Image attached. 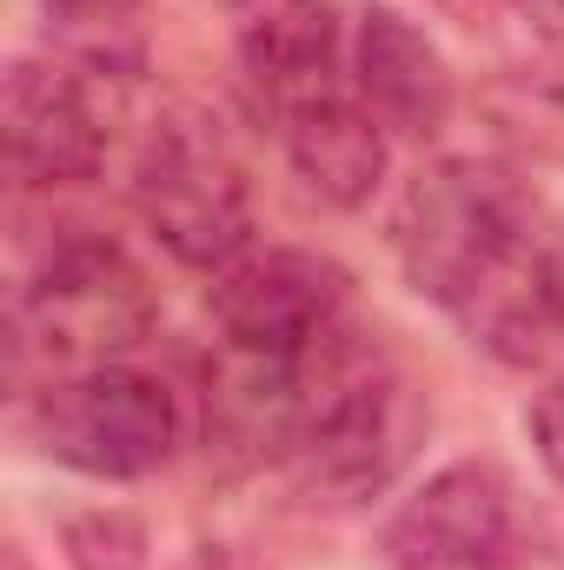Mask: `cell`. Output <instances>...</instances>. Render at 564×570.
<instances>
[{
  "mask_svg": "<svg viewBox=\"0 0 564 570\" xmlns=\"http://www.w3.org/2000/svg\"><path fill=\"white\" fill-rule=\"evenodd\" d=\"M386 570H512L518 558V498L492 458H458L431 471L386 518Z\"/></svg>",
  "mask_w": 564,
  "mask_h": 570,
  "instance_id": "cell-8",
  "label": "cell"
},
{
  "mask_svg": "<svg viewBox=\"0 0 564 570\" xmlns=\"http://www.w3.org/2000/svg\"><path fill=\"white\" fill-rule=\"evenodd\" d=\"M492 114L505 140L564 153V73H512L492 87Z\"/></svg>",
  "mask_w": 564,
  "mask_h": 570,
  "instance_id": "cell-13",
  "label": "cell"
},
{
  "mask_svg": "<svg viewBox=\"0 0 564 570\" xmlns=\"http://www.w3.org/2000/svg\"><path fill=\"white\" fill-rule=\"evenodd\" d=\"M159 325L146 273L114 239H60L13 292L7 312V379L20 399L94 372L127 365Z\"/></svg>",
  "mask_w": 564,
  "mask_h": 570,
  "instance_id": "cell-2",
  "label": "cell"
},
{
  "mask_svg": "<svg viewBox=\"0 0 564 570\" xmlns=\"http://www.w3.org/2000/svg\"><path fill=\"white\" fill-rule=\"evenodd\" d=\"M352 94L372 107V120L392 140H438L451 107H458V80L438 53V40L425 33L412 13L372 0L359 13L352 33Z\"/></svg>",
  "mask_w": 564,
  "mask_h": 570,
  "instance_id": "cell-9",
  "label": "cell"
},
{
  "mask_svg": "<svg viewBox=\"0 0 564 570\" xmlns=\"http://www.w3.org/2000/svg\"><path fill=\"white\" fill-rule=\"evenodd\" d=\"M213 325H220V345L233 352L292 358L312 372H332L366 352L352 325V279L305 246L240 253L213 279Z\"/></svg>",
  "mask_w": 564,
  "mask_h": 570,
  "instance_id": "cell-5",
  "label": "cell"
},
{
  "mask_svg": "<svg viewBox=\"0 0 564 570\" xmlns=\"http://www.w3.org/2000/svg\"><path fill=\"white\" fill-rule=\"evenodd\" d=\"M33 438L80 478H146L179 444V405L140 365H94L33 392Z\"/></svg>",
  "mask_w": 564,
  "mask_h": 570,
  "instance_id": "cell-7",
  "label": "cell"
},
{
  "mask_svg": "<svg viewBox=\"0 0 564 570\" xmlns=\"http://www.w3.org/2000/svg\"><path fill=\"white\" fill-rule=\"evenodd\" d=\"M532 444H538V458H545V471L564 484V379H552L538 399H532Z\"/></svg>",
  "mask_w": 564,
  "mask_h": 570,
  "instance_id": "cell-15",
  "label": "cell"
},
{
  "mask_svg": "<svg viewBox=\"0 0 564 570\" xmlns=\"http://www.w3.org/2000/svg\"><path fill=\"white\" fill-rule=\"evenodd\" d=\"M425 431H431L425 392L386 358L359 352L339 372H325V385L312 392V412L285 464L299 471L305 498L332 511H366L412 471Z\"/></svg>",
  "mask_w": 564,
  "mask_h": 570,
  "instance_id": "cell-3",
  "label": "cell"
},
{
  "mask_svg": "<svg viewBox=\"0 0 564 570\" xmlns=\"http://www.w3.org/2000/svg\"><path fill=\"white\" fill-rule=\"evenodd\" d=\"M7 570H20V558H7Z\"/></svg>",
  "mask_w": 564,
  "mask_h": 570,
  "instance_id": "cell-17",
  "label": "cell"
},
{
  "mask_svg": "<svg viewBox=\"0 0 564 570\" xmlns=\"http://www.w3.org/2000/svg\"><path fill=\"white\" fill-rule=\"evenodd\" d=\"M240 73L246 87L273 107V120L339 94V60H346V27L332 0H246L240 7Z\"/></svg>",
  "mask_w": 564,
  "mask_h": 570,
  "instance_id": "cell-10",
  "label": "cell"
},
{
  "mask_svg": "<svg viewBox=\"0 0 564 570\" xmlns=\"http://www.w3.org/2000/svg\"><path fill=\"white\" fill-rule=\"evenodd\" d=\"M40 13H47L54 53L114 67V73H140L146 0H40Z\"/></svg>",
  "mask_w": 564,
  "mask_h": 570,
  "instance_id": "cell-12",
  "label": "cell"
},
{
  "mask_svg": "<svg viewBox=\"0 0 564 570\" xmlns=\"http://www.w3.org/2000/svg\"><path fill=\"white\" fill-rule=\"evenodd\" d=\"M538 193L498 159H431L406 179L392 206V259L406 285L445 305L451 318L485 298L538 239H545Z\"/></svg>",
  "mask_w": 564,
  "mask_h": 570,
  "instance_id": "cell-1",
  "label": "cell"
},
{
  "mask_svg": "<svg viewBox=\"0 0 564 570\" xmlns=\"http://www.w3.org/2000/svg\"><path fill=\"white\" fill-rule=\"evenodd\" d=\"M146 233L200 273H226L253 239V179L206 114H166L134 159Z\"/></svg>",
  "mask_w": 564,
  "mask_h": 570,
  "instance_id": "cell-4",
  "label": "cell"
},
{
  "mask_svg": "<svg viewBox=\"0 0 564 570\" xmlns=\"http://www.w3.org/2000/svg\"><path fill=\"white\" fill-rule=\"evenodd\" d=\"M280 140H285V159L292 173L339 213L366 206L379 186H386V166H392V134L372 120V107L339 87L325 100H305L280 114Z\"/></svg>",
  "mask_w": 564,
  "mask_h": 570,
  "instance_id": "cell-11",
  "label": "cell"
},
{
  "mask_svg": "<svg viewBox=\"0 0 564 570\" xmlns=\"http://www.w3.org/2000/svg\"><path fill=\"white\" fill-rule=\"evenodd\" d=\"M67 558L74 570H140L146 524L134 511H80L67 518Z\"/></svg>",
  "mask_w": 564,
  "mask_h": 570,
  "instance_id": "cell-14",
  "label": "cell"
},
{
  "mask_svg": "<svg viewBox=\"0 0 564 570\" xmlns=\"http://www.w3.org/2000/svg\"><path fill=\"white\" fill-rule=\"evenodd\" d=\"M127 87H134V73L94 67V60H67V53L13 60L7 67V100H0L13 179L33 186V193L94 179L107 166L114 140H120Z\"/></svg>",
  "mask_w": 564,
  "mask_h": 570,
  "instance_id": "cell-6",
  "label": "cell"
},
{
  "mask_svg": "<svg viewBox=\"0 0 564 570\" xmlns=\"http://www.w3.org/2000/svg\"><path fill=\"white\" fill-rule=\"evenodd\" d=\"M240 7H246V0H240Z\"/></svg>",
  "mask_w": 564,
  "mask_h": 570,
  "instance_id": "cell-18",
  "label": "cell"
},
{
  "mask_svg": "<svg viewBox=\"0 0 564 570\" xmlns=\"http://www.w3.org/2000/svg\"><path fill=\"white\" fill-rule=\"evenodd\" d=\"M532 13H538V27L552 33V40H564V0H525Z\"/></svg>",
  "mask_w": 564,
  "mask_h": 570,
  "instance_id": "cell-16",
  "label": "cell"
}]
</instances>
